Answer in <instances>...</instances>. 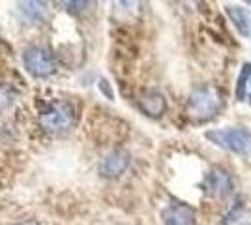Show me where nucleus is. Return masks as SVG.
<instances>
[{"instance_id":"1","label":"nucleus","mask_w":251,"mask_h":225,"mask_svg":"<svg viewBox=\"0 0 251 225\" xmlns=\"http://www.w3.org/2000/svg\"><path fill=\"white\" fill-rule=\"evenodd\" d=\"M223 107V94L216 86H201L189 94L186 115L193 122H208L220 115Z\"/></svg>"},{"instance_id":"2","label":"nucleus","mask_w":251,"mask_h":225,"mask_svg":"<svg viewBox=\"0 0 251 225\" xmlns=\"http://www.w3.org/2000/svg\"><path fill=\"white\" fill-rule=\"evenodd\" d=\"M210 143L216 147L240 154V156H251V131L244 128H221V129H210L204 133Z\"/></svg>"},{"instance_id":"3","label":"nucleus","mask_w":251,"mask_h":225,"mask_svg":"<svg viewBox=\"0 0 251 225\" xmlns=\"http://www.w3.org/2000/svg\"><path fill=\"white\" fill-rule=\"evenodd\" d=\"M75 120V111L68 101H51L38 117V122L45 131L68 129Z\"/></svg>"},{"instance_id":"4","label":"nucleus","mask_w":251,"mask_h":225,"mask_svg":"<svg viewBox=\"0 0 251 225\" xmlns=\"http://www.w3.org/2000/svg\"><path fill=\"white\" fill-rule=\"evenodd\" d=\"M23 64L32 77H49L54 72V60L43 47H28L23 54Z\"/></svg>"},{"instance_id":"5","label":"nucleus","mask_w":251,"mask_h":225,"mask_svg":"<svg viewBox=\"0 0 251 225\" xmlns=\"http://www.w3.org/2000/svg\"><path fill=\"white\" fill-rule=\"evenodd\" d=\"M129 160L131 158H129V152L127 150L116 149L101 158L100 165H98V171H100V175L103 178H118L127 169Z\"/></svg>"},{"instance_id":"6","label":"nucleus","mask_w":251,"mask_h":225,"mask_svg":"<svg viewBox=\"0 0 251 225\" xmlns=\"http://www.w3.org/2000/svg\"><path fill=\"white\" fill-rule=\"evenodd\" d=\"M204 186H206V192L214 197H227L232 192V178L225 169L220 167H214L206 173L204 176Z\"/></svg>"},{"instance_id":"7","label":"nucleus","mask_w":251,"mask_h":225,"mask_svg":"<svg viewBox=\"0 0 251 225\" xmlns=\"http://www.w3.org/2000/svg\"><path fill=\"white\" fill-rule=\"evenodd\" d=\"M163 225H195V210L188 204H169L161 212Z\"/></svg>"},{"instance_id":"8","label":"nucleus","mask_w":251,"mask_h":225,"mask_svg":"<svg viewBox=\"0 0 251 225\" xmlns=\"http://www.w3.org/2000/svg\"><path fill=\"white\" fill-rule=\"evenodd\" d=\"M139 107L141 111L150 118H159L163 117V113L167 111V101L161 92L157 90H148L143 96L139 98Z\"/></svg>"},{"instance_id":"9","label":"nucleus","mask_w":251,"mask_h":225,"mask_svg":"<svg viewBox=\"0 0 251 225\" xmlns=\"http://www.w3.org/2000/svg\"><path fill=\"white\" fill-rule=\"evenodd\" d=\"M227 15L238 28V32L246 38L251 36V13L242 6H227Z\"/></svg>"},{"instance_id":"10","label":"nucleus","mask_w":251,"mask_h":225,"mask_svg":"<svg viewBox=\"0 0 251 225\" xmlns=\"http://www.w3.org/2000/svg\"><path fill=\"white\" fill-rule=\"evenodd\" d=\"M236 100L251 105V64L248 62L242 66L238 81H236Z\"/></svg>"},{"instance_id":"11","label":"nucleus","mask_w":251,"mask_h":225,"mask_svg":"<svg viewBox=\"0 0 251 225\" xmlns=\"http://www.w3.org/2000/svg\"><path fill=\"white\" fill-rule=\"evenodd\" d=\"M19 10L25 15H28V19L32 23H38L42 21L43 15H45V4H42V2H23V4H19Z\"/></svg>"},{"instance_id":"12","label":"nucleus","mask_w":251,"mask_h":225,"mask_svg":"<svg viewBox=\"0 0 251 225\" xmlns=\"http://www.w3.org/2000/svg\"><path fill=\"white\" fill-rule=\"evenodd\" d=\"M15 101V92L10 86L0 85V113H4L6 109H10Z\"/></svg>"},{"instance_id":"13","label":"nucleus","mask_w":251,"mask_h":225,"mask_svg":"<svg viewBox=\"0 0 251 225\" xmlns=\"http://www.w3.org/2000/svg\"><path fill=\"white\" fill-rule=\"evenodd\" d=\"M17 225H40V224L34 222V220H26V222H21V224H17Z\"/></svg>"}]
</instances>
